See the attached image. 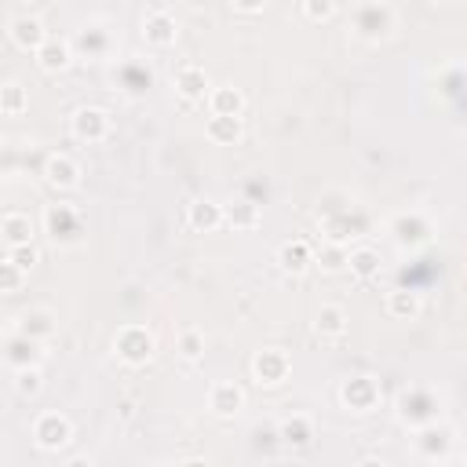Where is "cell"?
<instances>
[{
    "instance_id": "1",
    "label": "cell",
    "mask_w": 467,
    "mask_h": 467,
    "mask_svg": "<svg viewBox=\"0 0 467 467\" xmlns=\"http://www.w3.org/2000/svg\"><path fill=\"white\" fill-rule=\"evenodd\" d=\"M44 234L55 241V245H77L84 237V220L81 212L70 208V205H48L44 208Z\"/></svg>"
},
{
    "instance_id": "2",
    "label": "cell",
    "mask_w": 467,
    "mask_h": 467,
    "mask_svg": "<svg viewBox=\"0 0 467 467\" xmlns=\"http://www.w3.org/2000/svg\"><path fill=\"white\" fill-rule=\"evenodd\" d=\"M398 416L420 431V427L439 420V398H434L427 387H406L398 394Z\"/></svg>"
},
{
    "instance_id": "3",
    "label": "cell",
    "mask_w": 467,
    "mask_h": 467,
    "mask_svg": "<svg viewBox=\"0 0 467 467\" xmlns=\"http://www.w3.org/2000/svg\"><path fill=\"white\" fill-rule=\"evenodd\" d=\"M351 26H354L358 37L380 41V37L391 34V26H394V8L391 4H358L351 12Z\"/></svg>"
},
{
    "instance_id": "4",
    "label": "cell",
    "mask_w": 467,
    "mask_h": 467,
    "mask_svg": "<svg viewBox=\"0 0 467 467\" xmlns=\"http://www.w3.org/2000/svg\"><path fill=\"white\" fill-rule=\"evenodd\" d=\"M113 347H117V358L121 362H128V365H143L150 362L153 354V336L143 329V325H124L113 339Z\"/></svg>"
},
{
    "instance_id": "5",
    "label": "cell",
    "mask_w": 467,
    "mask_h": 467,
    "mask_svg": "<svg viewBox=\"0 0 467 467\" xmlns=\"http://www.w3.org/2000/svg\"><path fill=\"white\" fill-rule=\"evenodd\" d=\"M70 128L81 143H103L110 136V113L103 106H77L70 117Z\"/></svg>"
},
{
    "instance_id": "6",
    "label": "cell",
    "mask_w": 467,
    "mask_h": 467,
    "mask_svg": "<svg viewBox=\"0 0 467 467\" xmlns=\"http://www.w3.org/2000/svg\"><path fill=\"white\" fill-rule=\"evenodd\" d=\"M391 237L401 245V248H416V245H427L431 241V223L424 212H398L391 220Z\"/></svg>"
},
{
    "instance_id": "7",
    "label": "cell",
    "mask_w": 467,
    "mask_h": 467,
    "mask_svg": "<svg viewBox=\"0 0 467 467\" xmlns=\"http://www.w3.org/2000/svg\"><path fill=\"white\" fill-rule=\"evenodd\" d=\"M74 439V424L62 416V413H41L37 424H34V442L41 449H62V446H70Z\"/></svg>"
},
{
    "instance_id": "8",
    "label": "cell",
    "mask_w": 467,
    "mask_h": 467,
    "mask_svg": "<svg viewBox=\"0 0 467 467\" xmlns=\"http://www.w3.org/2000/svg\"><path fill=\"white\" fill-rule=\"evenodd\" d=\"M179 34V26H175V15L168 4H153L146 15H143V37L150 44H158V48H168Z\"/></svg>"
},
{
    "instance_id": "9",
    "label": "cell",
    "mask_w": 467,
    "mask_h": 467,
    "mask_svg": "<svg viewBox=\"0 0 467 467\" xmlns=\"http://www.w3.org/2000/svg\"><path fill=\"white\" fill-rule=\"evenodd\" d=\"M70 44H74V51H81V55H88V58H106L110 48H113V37H110V29H106V26L88 22V26L77 29Z\"/></svg>"
},
{
    "instance_id": "10",
    "label": "cell",
    "mask_w": 467,
    "mask_h": 467,
    "mask_svg": "<svg viewBox=\"0 0 467 467\" xmlns=\"http://www.w3.org/2000/svg\"><path fill=\"white\" fill-rule=\"evenodd\" d=\"M4 362L19 372V369H37L41 365V344L37 339H29L22 336L19 329L8 332V344H4Z\"/></svg>"
},
{
    "instance_id": "11",
    "label": "cell",
    "mask_w": 467,
    "mask_h": 467,
    "mask_svg": "<svg viewBox=\"0 0 467 467\" xmlns=\"http://www.w3.org/2000/svg\"><path fill=\"white\" fill-rule=\"evenodd\" d=\"M8 34H12V41H15L19 48H26V51H29V48L37 51V48L51 37L48 29H44V22H41L37 15H29V12H22V15H15V19L8 22Z\"/></svg>"
},
{
    "instance_id": "12",
    "label": "cell",
    "mask_w": 467,
    "mask_h": 467,
    "mask_svg": "<svg viewBox=\"0 0 467 467\" xmlns=\"http://www.w3.org/2000/svg\"><path fill=\"white\" fill-rule=\"evenodd\" d=\"M339 398H344V406H347V409H354V413H369V409H377L380 391H377V384H372L369 377H351L344 387H339Z\"/></svg>"
},
{
    "instance_id": "13",
    "label": "cell",
    "mask_w": 467,
    "mask_h": 467,
    "mask_svg": "<svg viewBox=\"0 0 467 467\" xmlns=\"http://www.w3.org/2000/svg\"><path fill=\"white\" fill-rule=\"evenodd\" d=\"M44 179L55 186V191H74L81 183V165L70 158V153H51L44 161Z\"/></svg>"
},
{
    "instance_id": "14",
    "label": "cell",
    "mask_w": 467,
    "mask_h": 467,
    "mask_svg": "<svg viewBox=\"0 0 467 467\" xmlns=\"http://www.w3.org/2000/svg\"><path fill=\"white\" fill-rule=\"evenodd\" d=\"M449 449H453V431L442 427L439 420L416 431V453H424L427 460H439V456H446Z\"/></svg>"
},
{
    "instance_id": "15",
    "label": "cell",
    "mask_w": 467,
    "mask_h": 467,
    "mask_svg": "<svg viewBox=\"0 0 467 467\" xmlns=\"http://www.w3.org/2000/svg\"><path fill=\"white\" fill-rule=\"evenodd\" d=\"M253 372H256V380L267 384V387L282 384L289 377V354L285 351H274V347L270 351H260L256 362H253Z\"/></svg>"
},
{
    "instance_id": "16",
    "label": "cell",
    "mask_w": 467,
    "mask_h": 467,
    "mask_svg": "<svg viewBox=\"0 0 467 467\" xmlns=\"http://www.w3.org/2000/svg\"><path fill=\"white\" fill-rule=\"evenodd\" d=\"M37 62H41V70H48V74H58V70H66L70 66V55H74V44L66 41V37H58V34H51L37 51Z\"/></svg>"
},
{
    "instance_id": "17",
    "label": "cell",
    "mask_w": 467,
    "mask_h": 467,
    "mask_svg": "<svg viewBox=\"0 0 467 467\" xmlns=\"http://www.w3.org/2000/svg\"><path fill=\"white\" fill-rule=\"evenodd\" d=\"M0 234H4V248L34 245V220L26 212H4L0 215Z\"/></svg>"
},
{
    "instance_id": "18",
    "label": "cell",
    "mask_w": 467,
    "mask_h": 467,
    "mask_svg": "<svg viewBox=\"0 0 467 467\" xmlns=\"http://www.w3.org/2000/svg\"><path fill=\"white\" fill-rule=\"evenodd\" d=\"M175 88H179V96L186 103H198L205 99V91H208V77L201 66H194V62H183V66L175 70Z\"/></svg>"
},
{
    "instance_id": "19",
    "label": "cell",
    "mask_w": 467,
    "mask_h": 467,
    "mask_svg": "<svg viewBox=\"0 0 467 467\" xmlns=\"http://www.w3.org/2000/svg\"><path fill=\"white\" fill-rule=\"evenodd\" d=\"M117 81H121V88L128 91V96H139V91H146L153 84V74H150V66L143 58H124L117 66Z\"/></svg>"
},
{
    "instance_id": "20",
    "label": "cell",
    "mask_w": 467,
    "mask_h": 467,
    "mask_svg": "<svg viewBox=\"0 0 467 467\" xmlns=\"http://www.w3.org/2000/svg\"><path fill=\"white\" fill-rule=\"evenodd\" d=\"M277 263H282V270L289 274H303L310 263H315V248H310L307 241H285L282 248H277Z\"/></svg>"
},
{
    "instance_id": "21",
    "label": "cell",
    "mask_w": 467,
    "mask_h": 467,
    "mask_svg": "<svg viewBox=\"0 0 467 467\" xmlns=\"http://www.w3.org/2000/svg\"><path fill=\"white\" fill-rule=\"evenodd\" d=\"M22 336H29V339H48L51 332H55V315L51 310H44V307H37V310H26V315L19 318V325H15Z\"/></svg>"
},
{
    "instance_id": "22",
    "label": "cell",
    "mask_w": 467,
    "mask_h": 467,
    "mask_svg": "<svg viewBox=\"0 0 467 467\" xmlns=\"http://www.w3.org/2000/svg\"><path fill=\"white\" fill-rule=\"evenodd\" d=\"M315 329H318L322 339H329V344L344 339V336H347V310H344V307H322Z\"/></svg>"
},
{
    "instance_id": "23",
    "label": "cell",
    "mask_w": 467,
    "mask_h": 467,
    "mask_svg": "<svg viewBox=\"0 0 467 467\" xmlns=\"http://www.w3.org/2000/svg\"><path fill=\"white\" fill-rule=\"evenodd\" d=\"M241 401H245V391L237 384H215L208 394V406L215 416H234L241 409Z\"/></svg>"
},
{
    "instance_id": "24",
    "label": "cell",
    "mask_w": 467,
    "mask_h": 467,
    "mask_svg": "<svg viewBox=\"0 0 467 467\" xmlns=\"http://www.w3.org/2000/svg\"><path fill=\"white\" fill-rule=\"evenodd\" d=\"M223 220H227V212L215 201H194L191 208H186V223H191L194 230H215Z\"/></svg>"
},
{
    "instance_id": "25",
    "label": "cell",
    "mask_w": 467,
    "mask_h": 467,
    "mask_svg": "<svg viewBox=\"0 0 467 467\" xmlns=\"http://www.w3.org/2000/svg\"><path fill=\"white\" fill-rule=\"evenodd\" d=\"M277 439H282L285 446H292V449H303V446H310V439H315V424L296 413V416L282 420V427H277Z\"/></svg>"
},
{
    "instance_id": "26",
    "label": "cell",
    "mask_w": 467,
    "mask_h": 467,
    "mask_svg": "<svg viewBox=\"0 0 467 467\" xmlns=\"http://www.w3.org/2000/svg\"><path fill=\"white\" fill-rule=\"evenodd\" d=\"M208 106H212V117H241L245 96L237 88H212L208 91Z\"/></svg>"
},
{
    "instance_id": "27",
    "label": "cell",
    "mask_w": 467,
    "mask_h": 467,
    "mask_svg": "<svg viewBox=\"0 0 467 467\" xmlns=\"http://www.w3.org/2000/svg\"><path fill=\"white\" fill-rule=\"evenodd\" d=\"M347 267L354 277H362V282H372V277L380 274V253L377 248H351Z\"/></svg>"
},
{
    "instance_id": "28",
    "label": "cell",
    "mask_w": 467,
    "mask_h": 467,
    "mask_svg": "<svg viewBox=\"0 0 467 467\" xmlns=\"http://www.w3.org/2000/svg\"><path fill=\"white\" fill-rule=\"evenodd\" d=\"M223 212H227V223L230 227H241V230H248V227L260 223V205L256 201H234Z\"/></svg>"
},
{
    "instance_id": "29",
    "label": "cell",
    "mask_w": 467,
    "mask_h": 467,
    "mask_svg": "<svg viewBox=\"0 0 467 467\" xmlns=\"http://www.w3.org/2000/svg\"><path fill=\"white\" fill-rule=\"evenodd\" d=\"M237 136H241V117H208L212 143H234Z\"/></svg>"
},
{
    "instance_id": "30",
    "label": "cell",
    "mask_w": 467,
    "mask_h": 467,
    "mask_svg": "<svg viewBox=\"0 0 467 467\" xmlns=\"http://www.w3.org/2000/svg\"><path fill=\"white\" fill-rule=\"evenodd\" d=\"M387 310H391L394 318H413L416 310H420V296L409 292V289H394V292L387 296Z\"/></svg>"
},
{
    "instance_id": "31",
    "label": "cell",
    "mask_w": 467,
    "mask_h": 467,
    "mask_svg": "<svg viewBox=\"0 0 467 467\" xmlns=\"http://www.w3.org/2000/svg\"><path fill=\"white\" fill-rule=\"evenodd\" d=\"M0 110H4L8 117H19L26 110V88L19 81H8L4 88H0Z\"/></svg>"
},
{
    "instance_id": "32",
    "label": "cell",
    "mask_w": 467,
    "mask_h": 467,
    "mask_svg": "<svg viewBox=\"0 0 467 467\" xmlns=\"http://www.w3.org/2000/svg\"><path fill=\"white\" fill-rule=\"evenodd\" d=\"M347 260H351V253L344 245H332V241H325L318 253H315V263H322L325 270H344L347 267Z\"/></svg>"
},
{
    "instance_id": "33",
    "label": "cell",
    "mask_w": 467,
    "mask_h": 467,
    "mask_svg": "<svg viewBox=\"0 0 467 467\" xmlns=\"http://www.w3.org/2000/svg\"><path fill=\"white\" fill-rule=\"evenodd\" d=\"M179 354H183L186 362H198V358L205 354V336H201L198 329H183V332H179Z\"/></svg>"
},
{
    "instance_id": "34",
    "label": "cell",
    "mask_w": 467,
    "mask_h": 467,
    "mask_svg": "<svg viewBox=\"0 0 467 467\" xmlns=\"http://www.w3.org/2000/svg\"><path fill=\"white\" fill-rule=\"evenodd\" d=\"M22 274H26V270H19L15 263L4 260V263H0V289H4L8 296H15V292L22 289Z\"/></svg>"
},
{
    "instance_id": "35",
    "label": "cell",
    "mask_w": 467,
    "mask_h": 467,
    "mask_svg": "<svg viewBox=\"0 0 467 467\" xmlns=\"http://www.w3.org/2000/svg\"><path fill=\"white\" fill-rule=\"evenodd\" d=\"M4 260L8 263H15L19 270H29L37 263V248L34 245H22V248H4Z\"/></svg>"
},
{
    "instance_id": "36",
    "label": "cell",
    "mask_w": 467,
    "mask_h": 467,
    "mask_svg": "<svg viewBox=\"0 0 467 467\" xmlns=\"http://www.w3.org/2000/svg\"><path fill=\"white\" fill-rule=\"evenodd\" d=\"M15 391L19 394H37L41 391V369H19L15 372Z\"/></svg>"
},
{
    "instance_id": "37",
    "label": "cell",
    "mask_w": 467,
    "mask_h": 467,
    "mask_svg": "<svg viewBox=\"0 0 467 467\" xmlns=\"http://www.w3.org/2000/svg\"><path fill=\"white\" fill-rule=\"evenodd\" d=\"M332 12H336V4H329V0H322V4H318V0H307V4H303L307 19H329Z\"/></svg>"
},
{
    "instance_id": "38",
    "label": "cell",
    "mask_w": 467,
    "mask_h": 467,
    "mask_svg": "<svg viewBox=\"0 0 467 467\" xmlns=\"http://www.w3.org/2000/svg\"><path fill=\"white\" fill-rule=\"evenodd\" d=\"M62 467H96V463H91L88 456H74V460H66V463H62Z\"/></svg>"
},
{
    "instance_id": "39",
    "label": "cell",
    "mask_w": 467,
    "mask_h": 467,
    "mask_svg": "<svg viewBox=\"0 0 467 467\" xmlns=\"http://www.w3.org/2000/svg\"><path fill=\"white\" fill-rule=\"evenodd\" d=\"M358 467H387V463H384V460H380V456H365V460H362V463H358Z\"/></svg>"
},
{
    "instance_id": "40",
    "label": "cell",
    "mask_w": 467,
    "mask_h": 467,
    "mask_svg": "<svg viewBox=\"0 0 467 467\" xmlns=\"http://www.w3.org/2000/svg\"><path fill=\"white\" fill-rule=\"evenodd\" d=\"M183 467H208V460H186Z\"/></svg>"
}]
</instances>
